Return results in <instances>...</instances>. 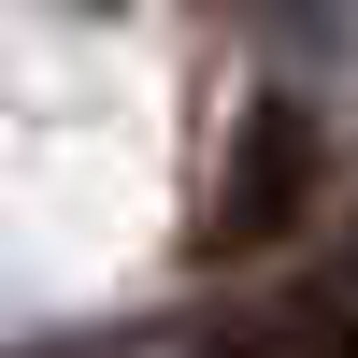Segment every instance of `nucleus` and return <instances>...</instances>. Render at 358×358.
Masks as SVG:
<instances>
[{"label": "nucleus", "instance_id": "f257e3e1", "mask_svg": "<svg viewBox=\"0 0 358 358\" xmlns=\"http://www.w3.org/2000/svg\"><path fill=\"white\" fill-rule=\"evenodd\" d=\"M229 158H244V172H229V201H215V258H258V244L315 201V129H301V101H258Z\"/></svg>", "mask_w": 358, "mask_h": 358}, {"label": "nucleus", "instance_id": "f03ea898", "mask_svg": "<svg viewBox=\"0 0 358 358\" xmlns=\"http://www.w3.org/2000/svg\"><path fill=\"white\" fill-rule=\"evenodd\" d=\"M215 358H358V315H287V330H244Z\"/></svg>", "mask_w": 358, "mask_h": 358}]
</instances>
